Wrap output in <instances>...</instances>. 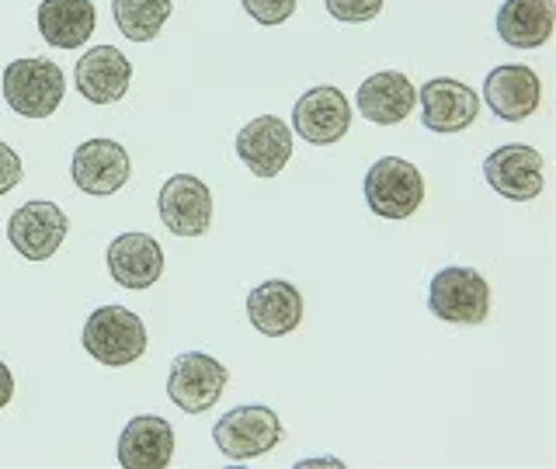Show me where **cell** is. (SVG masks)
I'll use <instances>...</instances> for the list:
<instances>
[{"instance_id": "obj_9", "label": "cell", "mask_w": 556, "mask_h": 469, "mask_svg": "<svg viewBox=\"0 0 556 469\" xmlns=\"http://www.w3.org/2000/svg\"><path fill=\"white\" fill-rule=\"evenodd\" d=\"M70 219L56 202H28L8 219L11 248L28 261H49L63 248Z\"/></svg>"}, {"instance_id": "obj_5", "label": "cell", "mask_w": 556, "mask_h": 469, "mask_svg": "<svg viewBox=\"0 0 556 469\" xmlns=\"http://www.w3.org/2000/svg\"><path fill=\"white\" fill-rule=\"evenodd\" d=\"M286 439V428L271 407H233L213 428V442L226 459H254Z\"/></svg>"}, {"instance_id": "obj_14", "label": "cell", "mask_w": 556, "mask_h": 469, "mask_svg": "<svg viewBox=\"0 0 556 469\" xmlns=\"http://www.w3.org/2000/svg\"><path fill=\"white\" fill-rule=\"evenodd\" d=\"M539 98H543V84H539L535 69L521 63L497 66L483 80V101L491 104V112L504 122L529 118L539 109Z\"/></svg>"}, {"instance_id": "obj_20", "label": "cell", "mask_w": 556, "mask_h": 469, "mask_svg": "<svg viewBox=\"0 0 556 469\" xmlns=\"http://www.w3.org/2000/svg\"><path fill=\"white\" fill-rule=\"evenodd\" d=\"M94 0H42L39 31L56 49H80L94 35Z\"/></svg>"}, {"instance_id": "obj_23", "label": "cell", "mask_w": 556, "mask_h": 469, "mask_svg": "<svg viewBox=\"0 0 556 469\" xmlns=\"http://www.w3.org/2000/svg\"><path fill=\"white\" fill-rule=\"evenodd\" d=\"M261 28H278L295 14V0H240Z\"/></svg>"}, {"instance_id": "obj_6", "label": "cell", "mask_w": 556, "mask_h": 469, "mask_svg": "<svg viewBox=\"0 0 556 469\" xmlns=\"http://www.w3.org/2000/svg\"><path fill=\"white\" fill-rule=\"evenodd\" d=\"M226 365L216 362L213 355L202 352H185L170 362L167 372V396L174 400V407H181L185 414H205L208 407H216V400L226 390Z\"/></svg>"}, {"instance_id": "obj_2", "label": "cell", "mask_w": 556, "mask_h": 469, "mask_svg": "<svg viewBox=\"0 0 556 469\" xmlns=\"http://www.w3.org/2000/svg\"><path fill=\"white\" fill-rule=\"evenodd\" d=\"M63 94H66L63 69L52 60L25 56L4 66V101L17 115L49 118L63 104Z\"/></svg>"}, {"instance_id": "obj_13", "label": "cell", "mask_w": 556, "mask_h": 469, "mask_svg": "<svg viewBox=\"0 0 556 469\" xmlns=\"http://www.w3.org/2000/svg\"><path fill=\"white\" fill-rule=\"evenodd\" d=\"M237 156L257 178H275L292 156V129L278 115H257L237 132Z\"/></svg>"}, {"instance_id": "obj_21", "label": "cell", "mask_w": 556, "mask_h": 469, "mask_svg": "<svg viewBox=\"0 0 556 469\" xmlns=\"http://www.w3.org/2000/svg\"><path fill=\"white\" fill-rule=\"evenodd\" d=\"M553 0H504L497 11V35L515 49H539L553 35Z\"/></svg>"}, {"instance_id": "obj_4", "label": "cell", "mask_w": 556, "mask_h": 469, "mask_svg": "<svg viewBox=\"0 0 556 469\" xmlns=\"http://www.w3.org/2000/svg\"><path fill=\"white\" fill-rule=\"evenodd\" d=\"M428 309L445 324L477 327L491 313V286L473 268H442L431 278Z\"/></svg>"}, {"instance_id": "obj_22", "label": "cell", "mask_w": 556, "mask_h": 469, "mask_svg": "<svg viewBox=\"0 0 556 469\" xmlns=\"http://www.w3.org/2000/svg\"><path fill=\"white\" fill-rule=\"evenodd\" d=\"M118 31L129 42H150L170 17V0H112Z\"/></svg>"}, {"instance_id": "obj_3", "label": "cell", "mask_w": 556, "mask_h": 469, "mask_svg": "<svg viewBox=\"0 0 556 469\" xmlns=\"http://www.w3.org/2000/svg\"><path fill=\"white\" fill-rule=\"evenodd\" d=\"M365 202L379 219H410L425 202L421 170L400 156H382L365 174Z\"/></svg>"}, {"instance_id": "obj_18", "label": "cell", "mask_w": 556, "mask_h": 469, "mask_svg": "<svg viewBox=\"0 0 556 469\" xmlns=\"http://www.w3.org/2000/svg\"><path fill=\"white\" fill-rule=\"evenodd\" d=\"M355 101L362 118L376 122V126H396L414 112L417 87L400 69H382V74H372L369 80L358 84Z\"/></svg>"}, {"instance_id": "obj_24", "label": "cell", "mask_w": 556, "mask_h": 469, "mask_svg": "<svg viewBox=\"0 0 556 469\" xmlns=\"http://www.w3.org/2000/svg\"><path fill=\"white\" fill-rule=\"evenodd\" d=\"M330 17H338L344 25H365L382 11V0H324Z\"/></svg>"}, {"instance_id": "obj_12", "label": "cell", "mask_w": 556, "mask_h": 469, "mask_svg": "<svg viewBox=\"0 0 556 469\" xmlns=\"http://www.w3.org/2000/svg\"><path fill=\"white\" fill-rule=\"evenodd\" d=\"M483 178L504 199L532 202L543 191V153L526 143H508L483 161Z\"/></svg>"}, {"instance_id": "obj_10", "label": "cell", "mask_w": 556, "mask_h": 469, "mask_svg": "<svg viewBox=\"0 0 556 469\" xmlns=\"http://www.w3.org/2000/svg\"><path fill=\"white\" fill-rule=\"evenodd\" d=\"M421 122L425 129L439 132V136H452L463 132L477 122L480 115V98L469 84L452 80V77H434L428 84H421Z\"/></svg>"}, {"instance_id": "obj_1", "label": "cell", "mask_w": 556, "mask_h": 469, "mask_svg": "<svg viewBox=\"0 0 556 469\" xmlns=\"http://www.w3.org/2000/svg\"><path fill=\"white\" fill-rule=\"evenodd\" d=\"M84 352L101 365H132L147 352V327L126 306H98L91 317L84 320L80 334Z\"/></svg>"}, {"instance_id": "obj_17", "label": "cell", "mask_w": 556, "mask_h": 469, "mask_svg": "<svg viewBox=\"0 0 556 469\" xmlns=\"http://www.w3.org/2000/svg\"><path fill=\"white\" fill-rule=\"evenodd\" d=\"M174 456V428L156 414H139L118 434V462L126 469H164Z\"/></svg>"}, {"instance_id": "obj_26", "label": "cell", "mask_w": 556, "mask_h": 469, "mask_svg": "<svg viewBox=\"0 0 556 469\" xmlns=\"http://www.w3.org/2000/svg\"><path fill=\"white\" fill-rule=\"evenodd\" d=\"M11 396H14V376L4 362H0V410H4L11 404Z\"/></svg>"}, {"instance_id": "obj_16", "label": "cell", "mask_w": 556, "mask_h": 469, "mask_svg": "<svg viewBox=\"0 0 556 469\" xmlns=\"http://www.w3.org/2000/svg\"><path fill=\"white\" fill-rule=\"evenodd\" d=\"M132 63L115 46H94L77 60V91L91 104H112L129 91Z\"/></svg>"}, {"instance_id": "obj_25", "label": "cell", "mask_w": 556, "mask_h": 469, "mask_svg": "<svg viewBox=\"0 0 556 469\" xmlns=\"http://www.w3.org/2000/svg\"><path fill=\"white\" fill-rule=\"evenodd\" d=\"M22 156H17L4 139H0V195H8V191L17 188V181H22Z\"/></svg>"}, {"instance_id": "obj_7", "label": "cell", "mask_w": 556, "mask_h": 469, "mask_svg": "<svg viewBox=\"0 0 556 469\" xmlns=\"http://www.w3.org/2000/svg\"><path fill=\"white\" fill-rule=\"evenodd\" d=\"M292 126L306 143L330 147V143H338V139H344L348 129H352V104H348L344 91L334 84L309 87V91L295 101Z\"/></svg>"}, {"instance_id": "obj_11", "label": "cell", "mask_w": 556, "mask_h": 469, "mask_svg": "<svg viewBox=\"0 0 556 469\" xmlns=\"http://www.w3.org/2000/svg\"><path fill=\"white\" fill-rule=\"evenodd\" d=\"M74 185L84 191V195H115V191L129 181L132 164L129 153L115 139H84V143L74 150Z\"/></svg>"}, {"instance_id": "obj_8", "label": "cell", "mask_w": 556, "mask_h": 469, "mask_svg": "<svg viewBox=\"0 0 556 469\" xmlns=\"http://www.w3.org/2000/svg\"><path fill=\"white\" fill-rule=\"evenodd\" d=\"M156 208L174 237H202L213 223V191L195 174H174L156 195Z\"/></svg>"}, {"instance_id": "obj_15", "label": "cell", "mask_w": 556, "mask_h": 469, "mask_svg": "<svg viewBox=\"0 0 556 469\" xmlns=\"http://www.w3.org/2000/svg\"><path fill=\"white\" fill-rule=\"evenodd\" d=\"M251 327L265 338H286L303 324V295L286 278H268L248 295Z\"/></svg>"}, {"instance_id": "obj_19", "label": "cell", "mask_w": 556, "mask_h": 469, "mask_svg": "<svg viewBox=\"0 0 556 469\" xmlns=\"http://www.w3.org/2000/svg\"><path fill=\"white\" fill-rule=\"evenodd\" d=\"M109 271L126 289H150L164 275V251L150 233H122L109 248Z\"/></svg>"}]
</instances>
